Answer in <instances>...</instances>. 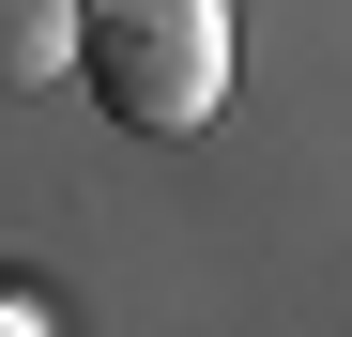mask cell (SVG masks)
<instances>
[{"instance_id":"obj_1","label":"cell","mask_w":352,"mask_h":337,"mask_svg":"<svg viewBox=\"0 0 352 337\" xmlns=\"http://www.w3.org/2000/svg\"><path fill=\"white\" fill-rule=\"evenodd\" d=\"M77 77L123 138H184L230 107V0H77Z\"/></svg>"},{"instance_id":"obj_3","label":"cell","mask_w":352,"mask_h":337,"mask_svg":"<svg viewBox=\"0 0 352 337\" xmlns=\"http://www.w3.org/2000/svg\"><path fill=\"white\" fill-rule=\"evenodd\" d=\"M31 322H62V307H46L31 276H0V337H31Z\"/></svg>"},{"instance_id":"obj_2","label":"cell","mask_w":352,"mask_h":337,"mask_svg":"<svg viewBox=\"0 0 352 337\" xmlns=\"http://www.w3.org/2000/svg\"><path fill=\"white\" fill-rule=\"evenodd\" d=\"M77 77V0H0V92Z\"/></svg>"}]
</instances>
